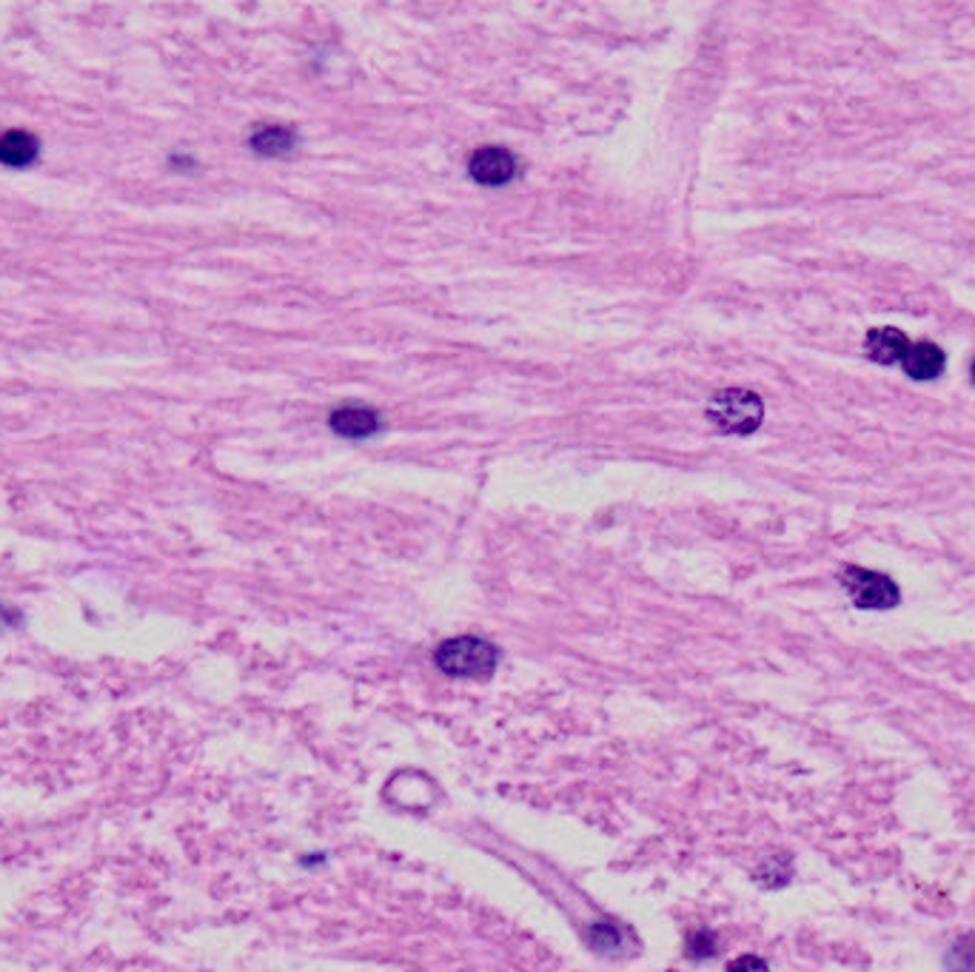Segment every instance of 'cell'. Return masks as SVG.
<instances>
[{"instance_id":"cell-9","label":"cell","mask_w":975,"mask_h":972,"mask_svg":"<svg viewBox=\"0 0 975 972\" xmlns=\"http://www.w3.org/2000/svg\"><path fill=\"white\" fill-rule=\"evenodd\" d=\"M254 154L260 157H289L297 149V134L289 126H263L248 140Z\"/></svg>"},{"instance_id":"cell-2","label":"cell","mask_w":975,"mask_h":972,"mask_svg":"<svg viewBox=\"0 0 975 972\" xmlns=\"http://www.w3.org/2000/svg\"><path fill=\"white\" fill-rule=\"evenodd\" d=\"M708 420L722 434L747 436L758 431V425L765 420V402H762L758 394L747 391V388H724V391L710 397Z\"/></svg>"},{"instance_id":"cell-11","label":"cell","mask_w":975,"mask_h":972,"mask_svg":"<svg viewBox=\"0 0 975 972\" xmlns=\"http://www.w3.org/2000/svg\"><path fill=\"white\" fill-rule=\"evenodd\" d=\"M716 952V938L708 929H696L690 941H687V956L690 958H710Z\"/></svg>"},{"instance_id":"cell-3","label":"cell","mask_w":975,"mask_h":972,"mask_svg":"<svg viewBox=\"0 0 975 972\" xmlns=\"http://www.w3.org/2000/svg\"><path fill=\"white\" fill-rule=\"evenodd\" d=\"M841 585H845L850 602L861 610H890L902 602L896 582L884 574H875V571H864V567H845Z\"/></svg>"},{"instance_id":"cell-14","label":"cell","mask_w":975,"mask_h":972,"mask_svg":"<svg viewBox=\"0 0 975 972\" xmlns=\"http://www.w3.org/2000/svg\"><path fill=\"white\" fill-rule=\"evenodd\" d=\"M973 383H975V360H973Z\"/></svg>"},{"instance_id":"cell-10","label":"cell","mask_w":975,"mask_h":972,"mask_svg":"<svg viewBox=\"0 0 975 972\" xmlns=\"http://www.w3.org/2000/svg\"><path fill=\"white\" fill-rule=\"evenodd\" d=\"M588 941H591L593 950H600V952L616 950V947L622 944V929L616 927V924H607V922L591 924V929H588Z\"/></svg>"},{"instance_id":"cell-1","label":"cell","mask_w":975,"mask_h":972,"mask_svg":"<svg viewBox=\"0 0 975 972\" xmlns=\"http://www.w3.org/2000/svg\"><path fill=\"white\" fill-rule=\"evenodd\" d=\"M499 665V651L488 639L456 636L437 647V668L451 679H485Z\"/></svg>"},{"instance_id":"cell-12","label":"cell","mask_w":975,"mask_h":972,"mask_svg":"<svg viewBox=\"0 0 975 972\" xmlns=\"http://www.w3.org/2000/svg\"><path fill=\"white\" fill-rule=\"evenodd\" d=\"M15 624H21V613H15V610L7 608V605H0V631H9V628H15Z\"/></svg>"},{"instance_id":"cell-6","label":"cell","mask_w":975,"mask_h":972,"mask_svg":"<svg viewBox=\"0 0 975 972\" xmlns=\"http://www.w3.org/2000/svg\"><path fill=\"white\" fill-rule=\"evenodd\" d=\"M944 365H947L944 351H941L939 346H932V342H910L907 354L902 356L904 374L910 379H918V383H930V379L941 377V374H944Z\"/></svg>"},{"instance_id":"cell-7","label":"cell","mask_w":975,"mask_h":972,"mask_svg":"<svg viewBox=\"0 0 975 972\" xmlns=\"http://www.w3.org/2000/svg\"><path fill=\"white\" fill-rule=\"evenodd\" d=\"M910 349V340L898 328H873L864 340L867 356L879 365H896Z\"/></svg>"},{"instance_id":"cell-5","label":"cell","mask_w":975,"mask_h":972,"mask_svg":"<svg viewBox=\"0 0 975 972\" xmlns=\"http://www.w3.org/2000/svg\"><path fill=\"white\" fill-rule=\"evenodd\" d=\"M328 425L343 440H369L380 431L383 420L369 406H340L328 417Z\"/></svg>"},{"instance_id":"cell-8","label":"cell","mask_w":975,"mask_h":972,"mask_svg":"<svg viewBox=\"0 0 975 972\" xmlns=\"http://www.w3.org/2000/svg\"><path fill=\"white\" fill-rule=\"evenodd\" d=\"M40 154V143L32 131L9 129L0 134V163L9 168H30Z\"/></svg>"},{"instance_id":"cell-13","label":"cell","mask_w":975,"mask_h":972,"mask_svg":"<svg viewBox=\"0 0 975 972\" xmlns=\"http://www.w3.org/2000/svg\"><path fill=\"white\" fill-rule=\"evenodd\" d=\"M747 967H753V970H765V961H762V958H739V961H733V964H730V970H747Z\"/></svg>"},{"instance_id":"cell-4","label":"cell","mask_w":975,"mask_h":972,"mask_svg":"<svg viewBox=\"0 0 975 972\" xmlns=\"http://www.w3.org/2000/svg\"><path fill=\"white\" fill-rule=\"evenodd\" d=\"M468 175L471 180L477 186H485V189H502V186H511L520 177V160L502 145H483V149L471 154Z\"/></svg>"}]
</instances>
